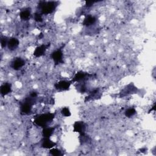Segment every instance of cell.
Here are the masks:
<instances>
[{
  "instance_id": "10",
  "label": "cell",
  "mask_w": 156,
  "mask_h": 156,
  "mask_svg": "<svg viewBox=\"0 0 156 156\" xmlns=\"http://www.w3.org/2000/svg\"><path fill=\"white\" fill-rule=\"evenodd\" d=\"M56 144V143L50 140L49 138H45L42 143V148L45 149H51L53 148L54 146Z\"/></svg>"
},
{
  "instance_id": "6",
  "label": "cell",
  "mask_w": 156,
  "mask_h": 156,
  "mask_svg": "<svg viewBox=\"0 0 156 156\" xmlns=\"http://www.w3.org/2000/svg\"><path fill=\"white\" fill-rule=\"evenodd\" d=\"M48 46H49V45H42L40 46L37 47L35 50V51H34V55L37 57H41V56H43L45 54L46 49Z\"/></svg>"
},
{
  "instance_id": "7",
  "label": "cell",
  "mask_w": 156,
  "mask_h": 156,
  "mask_svg": "<svg viewBox=\"0 0 156 156\" xmlns=\"http://www.w3.org/2000/svg\"><path fill=\"white\" fill-rule=\"evenodd\" d=\"M19 45V40L16 38H10L8 43H7V46L9 50L11 51H14L15 50L18 48Z\"/></svg>"
},
{
  "instance_id": "12",
  "label": "cell",
  "mask_w": 156,
  "mask_h": 156,
  "mask_svg": "<svg viewBox=\"0 0 156 156\" xmlns=\"http://www.w3.org/2000/svg\"><path fill=\"white\" fill-rule=\"evenodd\" d=\"M11 84L9 83L4 84L1 87V93L2 96H5L9 93H11Z\"/></svg>"
},
{
  "instance_id": "15",
  "label": "cell",
  "mask_w": 156,
  "mask_h": 156,
  "mask_svg": "<svg viewBox=\"0 0 156 156\" xmlns=\"http://www.w3.org/2000/svg\"><path fill=\"white\" fill-rule=\"evenodd\" d=\"M20 17L23 20H27L31 17V12L29 10H25L20 14Z\"/></svg>"
},
{
  "instance_id": "1",
  "label": "cell",
  "mask_w": 156,
  "mask_h": 156,
  "mask_svg": "<svg viewBox=\"0 0 156 156\" xmlns=\"http://www.w3.org/2000/svg\"><path fill=\"white\" fill-rule=\"evenodd\" d=\"M54 118V114L53 113L42 114L36 117L34 120V123L38 126L45 128V127H46L48 123L49 122L52 121Z\"/></svg>"
},
{
  "instance_id": "13",
  "label": "cell",
  "mask_w": 156,
  "mask_h": 156,
  "mask_svg": "<svg viewBox=\"0 0 156 156\" xmlns=\"http://www.w3.org/2000/svg\"><path fill=\"white\" fill-rule=\"evenodd\" d=\"M96 21V19L95 17L92 16V15H89L84 20L83 22V25L84 26H91L93 24H95V23Z\"/></svg>"
},
{
  "instance_id": "17",
  "label": "cell",
  "mask_w": 156,
  "mask_h": 156,
  "mask_svg": "<svg viewBox=\"0 0 156 156\" xmlns=\"http://www.w3.org/2000/svg\"><path fill=\"white\" fill-rule=\"evenodd\" d=\"M50 153L52 155H56V156H58V155H62L61 151L59 150L55 149V148L51 150L50 151Z\"/></svg>"
},
{
  "instance_id": "20",
  "label": "cell",
  "mask_w": 156,
  "mask_h": 156,
  "mask_svg": "<svg viewBox=\"0 0 156 156\" xmlns=\"http://www.w3.org/2000/svg\"><path fill=\"white\" fill-rule=\"evenodd\" d=\"M8 41H9V40H8L7 37H4L1 38V47H2V48H5V47L7 45Z\"/></svg>"
},
{
  "instance_id": "9",
  "label": "cell",
  "mask_w": 156,
  "mask_h": 156,
  "mask_svg": "<svg viewBox=\"0 0 156 156\" xmlns=\"http://www.w3.org/2000/svg\"><path fill=\"white\" fill-rule=\"evenodd\" d=\"M32 104L26 101L21 107V113L22 115H27L31 112L32 110Z\"/></svg>"
},
{
  "instance_id": "19",
  "label": "cell",
  "mask_w": 156,
  "mask_h": 156,
  "mask_svg": "<svg viewBox=\"0 0 156 156\" xmlns=\"http://www.w3.org/2000/svg\"><path fill=\"white\" fill-rule=\"evenodd\" d=\"M34 19H35V20L37 22H42L43 21L42 15L38 13H35L34 14Z\"/></svg>"
},
{
  "instance_id": "22",
  "label": "cell",
  "mask_w": 156,
  "mask_h": 156,
  "mask_svg": "<svg viewBox=\"0 0 156 156\" xmlns=\"http://www.w3.org/2000/svg\"><path fill=\"white\" fill-rule=\"evenodd\" d=\"M37 96V94L35 92H33L31 94V97L33 98H36Z\"/></svg>"
},
{
  "instance_id": "18",
  "label": "cell",
  "mask_w": 156,
  "mask_h": 156,
  "mask_svg": "<svg viewBox=\"0 0 156 156\" xmlns=\"http://www.w3.org/2000/svg\"><path fill=\"white\" fill-rule=\"evenodd\" d=\"M61 113L64 116H71V112L70 111V109H68V107H64V108H63L61 111Z\"/></svg>"
},
{
  "instance_id": "3",
  "label": "cell",
  "mask_w": 156,
  "mask_h": 156,
  "mask_svg": "<svg viewBox=\"0 0 156 156\" xmlns=\"http://www.w3.org/2000/svg\"><path fill=\"white\" fill-rule=\"evenodd\" d=\"M62 57L63 53L61 50H56L51 54V58H53V60L54 61L56 64H58L63 62Z\"/></svg>"
},
{
  "instance_id": "11",
  "label": "cell",
  "mask_w": 156,
  "mask_h": 156,
  "mask_svg": "<svg viewBox=\"0 0 156 156\" xmlns=\"http://www.w3.org/2000/svg\"><path fill=\"white\" fill-rule=\"evenodd\" d=\"M88 76H90V75L89 74L82 72H79L76 74V75L74 76V78L73 79V81L78 82V81L84 80Z\"/></svg>"
},
{
  "instance_id": "4",
  "label": "cell",
  "mask_w": 156,
  "mask_h": 156,
  "mask_svg": "<svg viewBox=\"0 0 156 156\" xmlns=\"http://www.w3.org/2000/svg\"><path fill=\"white\" fill-rule=\"evenodd\" d=\"M71 85V82L66 81H61L56 83L54 86L56 89L59 90H68Z\"/></svg>"
},
{
  "instance_id": "16",
  "label": "cell",
  "mask_w": 156,
  "mask_h": 156,
  "mask_svg": "<svg viewBox=\"0 0 156 156\" xmlns=\"http://www.w3.org/2000/svg\"><path fill=\"white\" fill-rule=\"evenodd\" d=\"M136 113V110L134 108H130L128 110H126L125 112V115L126 116L128 117V118H131V116H134Z\"/></svg>"
},
{
  "instance_id": "2",
  "label": "cell",
  "mask_w": 156,
  "mask_h": 156,
  "mask_svg": "<svg viewBox=\"0 0 156 156\" xmlns=\"http://www.w3.org/2000/svg\"><path fill=\"white\" fill-rule=\"evenodd\" d=\"M57 6V4L55 1H41L38 4V7L40 8L42 14L47 15L53 13Z\"/></svg>"
},
{
  "instance_id": "8",
  "label": "cell",
  "mask_w": 156,
  "mask_h": 156,
  "mask_svg": "<svg viewBox=\"0 0 156 156\" xmlns=\"http://www.w3.org/2000/svg\"><path fill=\"white\" fill-rule=\"evenodd\" d=\"M74 128V132H79L81 134H84V132L85 131V124L82 121H76L73 126Z\"/></svg>"
},
{
  "instance_id": "21",
  "label": "cell",
  "mask_w": 156,
  "mask_h": 156,
  "mask_svg": "<svg viewBox=\"0 0 156 156\" xmlns=\"http://www.w3.org/2000/svg\"><path fill=\"white\" fill-rule=\"evenodd\" d=\"M95 2V1H87L86 2V6L87 7H91Z\"/></svg>"
},
{
  "instance_id": "14",
  "label": "cell",
  "mask_w": 156,
  "mask_h": 156,
  "mask_svg": "<svg viewBox=\"0 0 156 156\" xmlns=\"http://www.w3.org/2000/svg\"><path fill=\"white\" fill-rule=\"evenodd\" d=\"M54 131V128H47L45 127L43 130V136L44 138H50V136L52 135Z\"/></svg>"
},
{
  "instance_id": "5",
  "label": "cell",
  "mask_w": 156,
  "mask_h": 156,
  "mask_svg": "<svg viewBox=\"0 0 156 156\" xmlns=\"http://www.w3.org/2000/svg\"><path fill=\"white\" fill-rule=\"evenodd\" d=\"M25 62L21 58H17L12 62L11 66L15 70H19L25 65Z\"/></svg>"
}]
</instances>
